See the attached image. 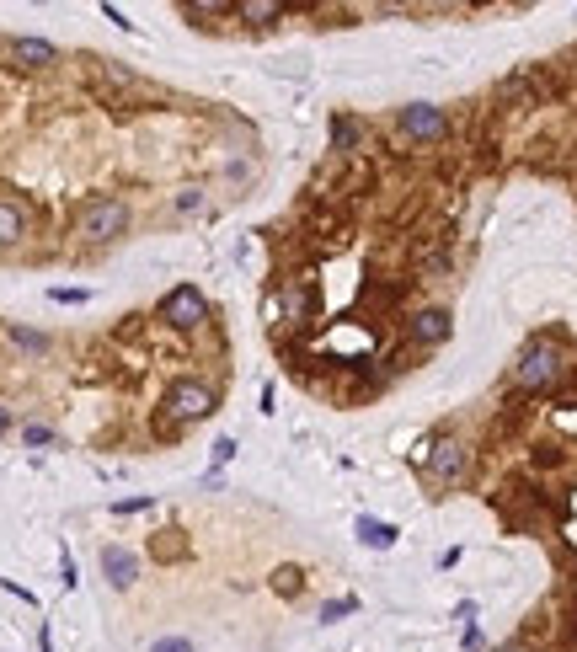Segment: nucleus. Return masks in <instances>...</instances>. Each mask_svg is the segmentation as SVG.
<instances>
[{
  "label": "nucleus",
  "mask_w": 577,
  "mask_h": 652,
  "mask_svg": "<svg viewBox=\"0 0 577 652\" xmlns=\"http://www.w3.org/2000/svg\"><path fill=\"white\" fill-rule=\"evenodd\" d=\"M129 225H134V209H129V198H123V193H91L70 214V236L81 246H91V252L123 241V236H129Z\"/></svg>",
  "instance_id": "f257e3e1"
},
{
  "label": "nucleus",
  "mask_w": 577,
  "mask_h": 652,
  "mask_svg": "<svg viewBox=\"0 0 577 652\" xmlns=\"http://www.w3.org/2000/svg\"><path fill=\"white\" fill-rule=\"evenodd\" d=\"M220 412V385L204 380V375H182L161 391V417L171 428H193V423H209Z\"/></svg>",
  "instance_id": "f03ea898"
},
{
  "label": "nucleus",
  "mask_w": 577,
  "mask_h": 652,
  "mask_svg": "<svg viewBox=\"0 0 577 652\" xmlns=\"http://www.w3.org/2000/svg\"><path fill=\"white\" fill-rule=\"evenodd\" d=\"M561 375H567V353H561L551 337H535V343L519 353V364H513V385H519V391H551Z\"/></svg>",
  "instance_id": "7ed1b4c3"
},
{
  "label": "nucleus",
  "mask_w": 577,
  "mask_h": 652,
  "mask_svg": "<svg viewBox=\"0 0 577 652\" xmlns=\"http://www.w3.org/2000/svg\"><path fill=\"white\" fill-rule=\"evenodd\" d=\"M155 316H161L171 332H198V326H204V316H209V294L198 289V284H177V289L161 294Z\"/></svg>",
  "instance_id": "20e7f679"
},
{
  "label": "nucleus",
  "mask_w": 577,
  "mask_h": 652,
  "mask_svg": "<svg viewBox=\"0 0 577 652\" xmlns=\"http://www.w3.org/2000/svg\"><path fill=\"white\" fill-rule=\"evenodd\" d=\"M396 129L407 134L412 145H433V139L449 134V118H444V107H433V102H407V107H396Z\"/></svg>",
  "instance_id": "39448f33"
},
{
  "label": "nucleus",
  "mask_w": 577,
  "mask_h": 652,
  "mask_svg": "<svg viewBox=\"0 0 577 652\" xmlns=\"http://www.w3.org/2000/svg\"><path fill=\"white\" fill-rule=\"evenodd\" d=\"M6 59H11L17 70H27V75H49V70H59V59H65V54H59L49 38L11 33V38H6Z\"/></svg>",
  "instance_id": "423d86ee"
},
{
  "label": "nucleus",
  "mask_w": 577,
  "mask_h": 652,
  "mask_svg": "<svg viewBox=\"0 0 577 652\" xmlns=\"http://www.w3.org/2000/svg\"><path fill=\"white\" fill-rule=\"evenodd\" d=\"M27 236H33V209L0 188V252H17V246H27Z\"/></svg>",
  "instance_id": "0eeeda50"
},
{
  "label": "nucleus",
  "mask_w": 577,
  "mask_h": 652,
  "mask_svg": "<svg viewBox=\"0 0 577 652\" xmlns=\"http://www.w3.org/2000/svg\"><path fill=\"white\" fill-rule=\"evenodd\" d=\"M465 471H471V449H465L460 439H439L428 449V476L439 481V487H455Z\"/></svg>",
  "instance_id": "6e6552de"
},
{
  "label": "nucleus",
  "mask_w": 577,
  "mask_h": 652,
  "mask_svg": "<svg viewBox=\"0 0 577 652\" xmlns=\"http://www.w3.org/2000/svg\"><path fill=\"white\" fill-rule=\"evenodd\" d=\"M449 332H455V316H449L444 305H423V310L412 316V343H423V348L449 343Z\"/></svg>",
  "instance_id": "1a4fd4ad"
},
{
  "label": "nucleus",
  "mask_w": 577,
  "mask_h": 652,
  "mask_svg": "<svg viewBox=\"0 0 577 652\" xmlns=\"http://www.w3.org/2000/svg\"><path fill=\"white\" fill-rule=\"evenodd\" d=\"M0 337L11 343V353H22V359H49L54 337L38 332V326H22V321H0Z\"/></svg>",
  "instance_id": "9d476101"
},
{
  "label": "nucleus",
  "mask_w": 577,
  "mask_h": 652,
  "mask_svg": "<svg viewBox=\"0 0 577 652\" xmlns=\"http://www.w3.org/2000/svg\"><path fill=\"white\" fill-rule=\"evenodd\" d=\"M102 578L113 583L118 594H123V588H134L139 583V556L129 546H102Z\"/></svg>",
  "instance_id": "9b49d317"
},
{
  "label": "nucleus",
  "mask_w": 577,
  "mask_h": 652,
  "mask_svg": "<svg viewBox=\"0 0 577 652\" xmlns=\"http://www.w3.org/2000/svg\"><path fill=\"white\" fill-rule=\"evenodd\" d=\"M284 17H289V6H278V0H236V22H246V27H273Z\"/></svg>",
  "instance_id": "f8f14e48"
},
{
  "label": "nucleus",
  "mask_w": 577,
  "mask_h": 652,
  "mask_svg": "<svg viewBox=\"0 0 577 652\" xmlns=\"http://www.w3.org/2000/svg\"><path fill=\"white\" fill-rule=\"evenodd\" d=\"M358 540H364L369 551H391L401 540V530H396V524H385V519H358Z\"/></svg>",
  "instance_id": "ddd939ff"
},
{
  "label": "nucleus",
  "mask_w": 577,
  "mask_h": 652,
  "mask_svg": "<svg viewBox=\"0 0 577 652\" xmlns=\"http://www.w3.org/2000/svg\"><path fill=\"white\" fill-rule=\"evenodd\" d=\"M358 139H364V129H358V118H348V113H337L332 118V150H358Z\"/></svg>",
  "instance_id": "4468645a"
},
{
  "label": "nucleus",
  "mask_w": 577,
  "mask_h": 652,
  "mask_svg": "<svg viewBox=\"0 0 577 652\" xmlns=\"http://www.w3.org/2000/svg\"><path fill=\"white\" fill-rule=\"evenodd\" d=\"M209 209V193L204 188H182L177 198H171V214H177V220H187V214H204Z\"/></svg>",
  "instance_id": "2eb2a0df"
},
{
  "label": "nucleus",
  "mask_w": 577,
  "mask_h": 652,
  "mask_svg": "<svg viewBox=\"0 0 577 652\" xmlns=\"http://www.w3.org/2000/svg\"><path fill=\"white\" fill-rule=\"evenodd\" d=\"M22 444H27V449L54 444V428H49V423H22Z\"/></svg>",
  "instance_id": "dca6fc26"
},
{
  "label": "nucleus",
  "mask_w": 577,
  "mask_h": 652,
  "mask_svg": "<svg viewBox=\"0 0 577 652\" xmlns=\"http://www.w3.org/2000/svg\"><path fill=\"white\" fill-rule=\"evenodd\" d=\"M305 305H310V300H305V289H300V284L284 289V316H289V321H300V316H305Z\"/></svg>",
  "instance_id": "f3484780"
},
{
  "label": "nucleus",
  "mask_w": 577,
  "mask_h": 652,
  "mask_svg": "<svg viewBox=\"0 0 577 652\" xmlns=\"http://www.w3.org/2000/svg\"><path fill=\"white\" fill-rule=\"evenodd\" d=\"M353 610H358V599H332V604H321V620H342Z\"/></svg>",
  "instance_id": "a211bd4d"
},
{
  "label": "nucleus",
  "mask_w": 577,
  "mask_h": 652,
  "mask_svg": "<svg viewBox=\"0 0 577 652\" xmlns=\"http://www.w3.org/2000/svg\"><path fill=\"white\" fill-rule=\"evenodd\" d=\"M49 300H54V305H86L91 294H86V289H49Z\"/></svg>",
  "instance_id": "6ab92c4d"
},
{
  "label": "nucleus",
  "mask_w": 577,
  "mask_h": 652,
  "mask_svg": "<svg viewBox=\"0 0 577 652\" xmlns=\"http://www.w3.org/2000/svg\"><path fill=\"white\" fill-rule=\"evenodd\" d=\"M150 652H193L187 636H161V642H150Z\"/></svg>",
  "instance_id": "aec40b11"
},
{
  "label": "nucleus",
  "mask_w": 577,
  "mask_h": 652,
  "mask_svg": "<svg viewBox=\"0 0 577 652\" xmlns=\"http://www.w3.org/2000/svg\"><path fill=\"white\" fill-rule=\"evenodd\" d=\"M6 433H17V407L0 396V439H6Z\"/></svg>",
  "instance_id": "412c9836"
},
{
  "label": "nucleus",
  "mask_w": 577,
  "mask_h": 652,
  "mask_svg": "<svg viewBox=\"0 0 577 652\" xmlns=\"http://www.w3.org/2000/svg\"><path fill=\"white\" fill-rule=\"evenodd\" d=\"M278 594H300V567H284V572H278Z\"/></svg>",
  "instance_id": "4be33fe9"
},
{
  "label": "nucleus",
  "mask_w": 577,
  "mask_h": 652,
  "mask_svg": "<svg viewBox=\"0 0 577 652\" xmlns=\"http://www.w3.org/2000/svg\"><path fill=\"white\" fill-rule=\"evenodd\" d=\"M236 460V439H214V465Z\"/></svg>",
  "instance_id": "5701e85b"
},
{
  "label": "nucleus",
  "mask_w": 577,
  "mask_h": 652,
  "mask_svg": "<svg viewBox=\"0 0 577 652\" xmlns=\"http://www.w3.org/2000/svg\"><path fill=\"white\" fill-rule=\"evenodd\" d=\"M59 583H65V588H75V562H70V551L59 556Z\"/></svg>",
  "instance_id": "b1692460"
},
{
  "label": "nucleus",
  "mask_w": 577,
  "mask_h": 652,
  "mask_svg": "<svg viewBox=\"0 0 577 652\" xmlns=\"http://www.w3.org/2000/svg\"><path fill=\"white\" fill-rule=\"evenodd\" d=\"M139 508H150V498H123L113 503V514H139Z\"/></svg>",
  "instance_id": "393cba45"
},
{
  "label": "nucleus",
  "mask_w": 577,
  "mask_h": 652,
  "mask_svg": "<svg viewBox=\"0 0 577 652\" xmlns=\"http://www.w3.org/2000/svg\"><path fill=\"white\" fill-rule=\"evenodd\" d=\"M460 642H465V652H481V626H465Z\"/></svg>",
  "instance_id": "a878e982"
},
{
  "label": "nucleus",
  "mask_w": 577,
  "mask_h": 652,
  "mask_svg": "<svg viewBox=\"0 0 577 652\" xmlns=\"http://www.w3.org/2000/svg\"><path fill=\"white\" fill-rule=\"evenodd\" d=\"M497 652H524V647H519V642H508V647H497Z\"/></svg>",
  "instance_id": "bb28decb"
}]
</instances>
